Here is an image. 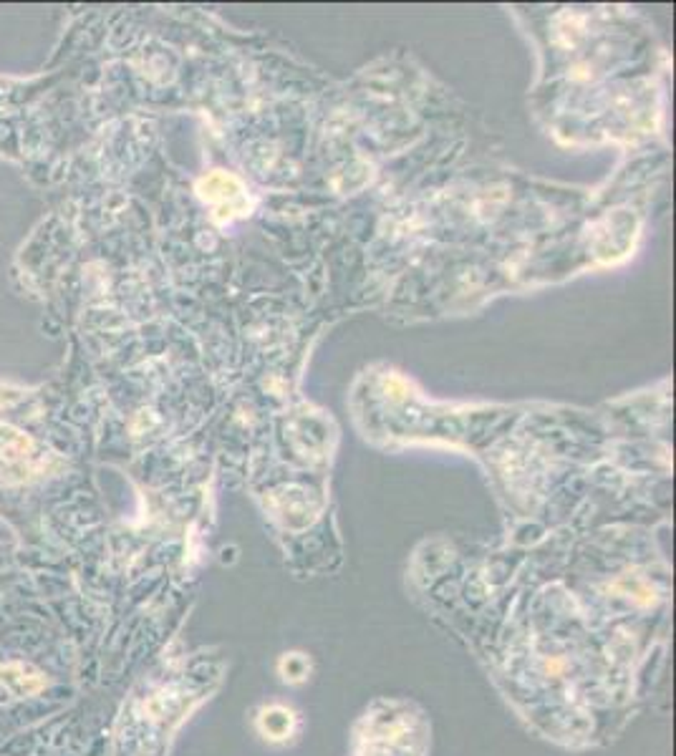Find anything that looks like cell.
Listing matches in <instances>:
<instances>
[{
	"instance_id": "cell-2",
	"label": "cell",
	"mask_w": 676,
	"mask_h": 756,
	"mask_svg": "<svg viewBox=\"0 0 676 756\" xmlns=\"http://www.w3.org/2000/svg\"><path fill=\"white\" fill-rule=\"evenodd\" d=\"M288 726H290V713L285 711V708H280V718H275V708L263 713V729H265L268 736H273V739H283V736L288 734Z\"/></svg>"
},
{
	"instance_id": "cell-1",
	"label": "cell",
	"mask_w": 676,
	"mask_h": 756,
	"mask_svg": "<svg viewBox=\"0 0 676 756\" xmlns=\"http://www.w3.org/2000/svg\"><path fill=\"white\" fill-rule=\"evenodd\" d=\"M0 683L11 688L13 693L18 696H31L38 693L41 688L46 686V678L36 671L33 666H26V663H8V666H0Z\"/></svg>"
}]
</instances>
